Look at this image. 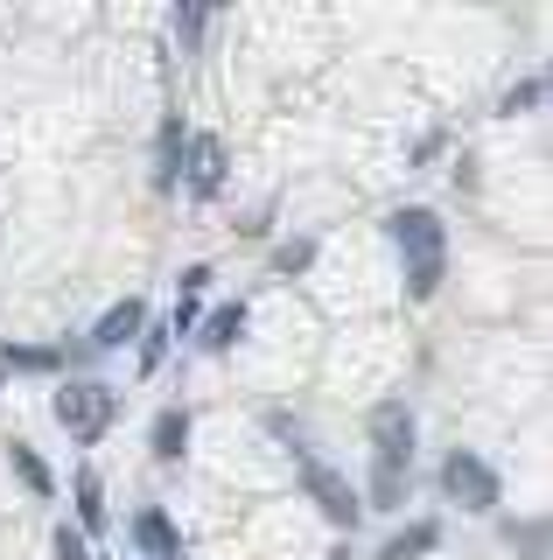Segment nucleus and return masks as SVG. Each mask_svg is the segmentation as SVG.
I'll list each match as a JSON object with an SVG mask.
<instances>
[{"instance_id":"1","label":"nucleus","mask_w":553,"mask_h":560,"mask_svg":"<svg viewBox=\"0 0 553 560\" xmlns=\"http://www.w3.org/2000/svg\"><path fill=\"white\" fill-rule=\"evenodd\" d=\"M49 413H57L63 434H78V442H98V434L119 420V393H113V385H98V378H78V385H63V393L49 399Z\"/></svg>"},{"instance_id":"2","label":"nucleus","mask_w":553,"mask_h":560,"mask_svg":"<svg viewBox=\"0 0 553 560\" xmlns=\"http://www.w3.org/2000/svg\"><path fill=\"white\" fill-rule=\"evenodd\" d=\"M365 428H372V469L378 477H407V463H413V413L400 407V399H378Z\"/></svg>"},{"instance_id":"3","label":"nucleus","mask_w":553,"mask_h":560,"mask_svg":"<svg viewBox=\"0 0 553 560\" xmlns=\"http://www.w3.org/2000/svg\"><path fill=\"white\" fill-rule=\"evenodd\" d=\"M442 490L462 504V512H497V498H505L497 469L483 463V455H470V448H456V455L442 463Z\"/></svg>"},{"instance_id":"4","label":"nucleus","mask_w":553,"mask_h":560,"mask_svg":"<svg viewBox=\"0 0 553 560\" xmlns=\"http://www.w3.org/2000/svg\"><path fill=\"white\" fill-rule=\"evenodd\" d=\"M302 490H308V498H316V512L330 518V525H343V533H351V525L365 518V498H357V490L343 483L337 469L322 463V455H302Z\"/></svg>"},{"instance_id":"5","label":"nucleus","mask_w":553,"mask_h":560,"mask_svg":"<svg viewBox=\"0 0 553 560\" xmlns=\"http://www.w3.org/2000/svg\"><path fill=\"white\" fill-rule=\"evenodd\" d=\"M386 232L407 253V267H413V259H442V218H435V210L407 203V210H392V218H386Z\"/></svg>"},{"instance_id":"6","label":"nucleus","mask_w":553,"mask_h":560,"mask_svg":"<svg viewBox=\"0 0 553 560\" xmlns=\"http://www.w3.org/2000/svg\"><path fill=\"white\" fill-rule=\"evenodd\" d=\"M183 148H189V168H183V189H189V197H217V189H224V148H217V140H211V133H189V140H183Z\"/></svg>"},{"instance_id":"7","label":"nucleus","mask_w":553,"mask_h":560,"mask_svg":"<svg viewBox=\"0 0 553 560\" xmlns=\"http://www.w3.org/2000/svg\"><path fill=\"white\" fill-rule=\"evenodd\" d=\"M141 323H148V308H141V302L127 294V302H113L106 315H98L92 343H98V350H119V343H133V337H141Z\"/></svg>"},{"instance_id":"8","label":"nucleus","mask_w":553,"mask_h":560,"mask_svg":"<svg viewBox=\"0 0 553 560\" xmlns=\"http://www.w3.org/2000/svg\"><path fill=\"white\" fill-rule=\"evenodd\" d=\"M133 547H141L148 560H183V539H176V525H168V512H141V518H133Z\"/></svg>"},{"instance_id":"9","label":"nucleus","mask_w":553,"mask_h":560,"mask_svg":"<svg viewBox=\"0 0 553 560\" xmlns=\"http://www.w3.org/2000/svg\"><path fill=\"white\" fill-rule=\"evenodd\" d=\"M183 442H189V413L183 407H162V413H154V428H148V448L162 455V463H176Z\"/></svg>"},{"instance_id":"10","label":"nucleus","mask_w":553,"mask_h":560,"mask_svg":"<svg viewBox=\"0 0 553 560\" xmlns=\"http://www.w3.org/2000/svg\"><path fill=\"white\" fill-rule=\"evenodd\" d=\"M435 547H442V525H435V518H421V525H407V533H392L378 560H421V553H435Z\"/></svg>"},{"instance_id":"11","label":"nucleus","mask_w":553,"mask_h":560,"mask_svg":"<svg viewBox=\"0 0 553 560\" xmlns=\"http://www.w3.org/2000/svg\"><path fill=\"white\" fill-rule=\"evenodd\" d=\"M8 463H14V477L28 483V498H57V477L43 469V455L28 448V442H8Z\"/></svg>"},{"instance_id":"12","label":"nucleus","mask_w":553,"mask_h":560,"mask_svg":"<svg viewBox=\"0 0 553 560\" xmlns=\"http://www.w3.org/2000/svg\"><path fill=\"white\" fill-rule=\"evenodd\" d=\"M78 525L106 533V483H98V469H78Z\"/></svg>"},{"instance_id":"13","label":"nucleus","mask_w":553,"mask_h":560,"mask_svg":"<svg viewBox=\"0 0 553 560\" xmlns=\"http://www.w3.org/2000/svg\"><path fill=\"white\" fill-rule=\"evenodd\" d=\"M238 329H246V302H224V308H211V323H203V350H232Z\"/></svg>"},{"instance_id":"14","label":"nucleus","mask_w":553,"mask_h":560,"mask_svg":"<svg viewBox=\"0 0 553 560\" xmlns=\"http://www.w3.org/2000/svg\"><path fill=\"white\" fill-rule=\"evenodd\" d=\"M183 127H176V119H168V127H162V168H154V183H162V189H176V162H183Z\"/></svg>"},{"instance_id":"15","label":"nucleus","mask_w":553,"mask_h":560,"mask_svg":"<svg viewBox=\"0 0 553 560\" xmlns=\"http://www.w3.org/2000/svg\"><path fill=\"white\" fill-rule=\"evenodd\" d=\"M0 364H8V372H57V350H43V343H14Z\"/></svg>"},{"instance_id":"16","label":"nucleus","mask_w":553,"mask_h":560,"mask_svg":"<svg viewBox=\"0 0 553 560\" xmlns=\"http://www.w3.org/2000/svg\"><path fill=\"white\" fill-rule=\"evenodd\" d=\"M435 288H442V259H413V267H407V294H413V302H427Z\"/></svg>"},{"instance_id":"17","label":"nucleus","mask_w":553,"mask_h":560,"mask_svg":"<svg viewBox=\"0 0 553 560\" xmlns=\"http://www.w3.org/2000/svg\"><path fill=\"white\" fill-rule=\"evenodd\" d=\"M540 98H546V78H526V84H511V92L497 98V113H532Z\"/></svg>"},{"instance_id":"18","label":"nucleus","mask_w":553,"mask_h":560,"mask_svg":"<svg viewBox=\"0 0 553 560\" xmlns=\"http://www.w3.org/2000/svg\"><path fill=\"white\" fill-rule=\"evenodd\" d=\"M168 337H176V323H154V329H148V343H141V372H162Z\"/></svg>"},{"instance_id":"19","label":"nucleus","mask_w":553,"mask_h":560,"mask_svg":"<svg viewBox=\"0 0 553 560\" xmlns=\"http://www.w3.org/2000/svg\"><path fill=\"white\" fill-rule=\"evenodd\" d=\"M308 259H316V245H308V238H295V245H281V253H273V267H281V273H302Z\"/></svg>"},{"instance_id":"20","label":"nucleus","mask_w":553,"mask_h":560,"mask_svg":"<svg viewBox=\"0 0 553 560\" xmlns=\"http://www.w3.org/2000/svg\"><path fill=\"white\" fill-rule=\"evenodd\" d=\"M57 560H92V547H84L78 525H57Z\"/></svg>"},{"instance_id":"21","label":"nucleus","mask_w":553,"mask_h":560,"mask_svg":"<svg viewBox=\"0 0 553 560\" xmlns=\"http://www.w3.org/2000/svg\"><path fill=\"white\" fill-rule=\"evenodd\" d=\"M330 560H351V553H343V547H337V553H330Z\"/></svg>"}]
</instances>
